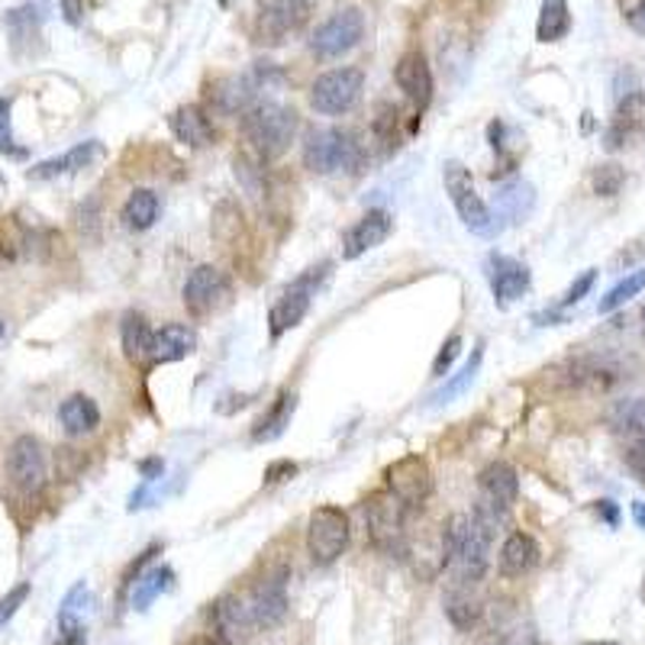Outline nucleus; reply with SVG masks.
Returning a JSON list of instances; mask_svg holds the SVG:
<instances>
[{
	"instance_id": "nucleus-1",
	"label": "nucleus",
	"mask_w": 645,
	"mask_h": 645,
	"mask_svg": "<svg viewBox=\"0 0 645 645\" xmlns=\"http://www.w3.org/2000/svg\"><path fill=\"white\" fill-rule=\"evenodd\" d=\"M242 137L259 159H278L298 137V113L284 103H255L242 113Z\"/></svg>"
},
{
	"instance_id": "nucleus-2",
	"label": "nucleus",
	"mask_w": 645,
	"mask_h": 645,
	"mask_svg": "<svg viewBox=\"0 0 645 645\" xmlns=\"http://www.w3.org/2000/svg\"><path fill=\"white\" fill-rule=\"evenodd\" d=\"M442 181H445V194L449 201L458 210V220L477 233V236H497L501 233V223H497V213L481 201V194L475 191V181H472V171L465 169L462 162L449 159L442 165Z\"/></svg>"
},
{
	"instance_id": "nucleus-3",
	"label": "nucleus",
	"mask_w": 645,
	"mask_h": 645,
	"mask_svg": "<svg viewBox=\"0 0 645 645\" xmlns=\"http://www.w3.org/2000/svg\"><path fill=\"white\" fill-rule=\"evenodd\" d=\"M365 523L374 548L384 555H404L407 548V504L391 491H374L365 501Z\"/></svg>"
},
{
	"instance_id": "nucleus-4",
	"label": "nucleus",
	"mask_w": 645,
	"mask_h": 645,
	"mask_svg": "<svg viewBox=\"0 0 645 645\" xmlns=\"http://www.w3.org/2000/svg\"><path fill=\"white\" fill-rule=\"evenodd\" d=\"M362 162V145L345 130H313L304 142V165L313 174L355 171Z\"/></svg>"
},
{
	"instance_id": "nucleus-5",
	"label": "nucleus",
	"mask_w": 645,
	"mask_h": 645,
	"mask_svg": "<svg viewBox=\"0 0 645 645\" xmlns=\"http://www.w3.org/2000/svg\"><path fill=\"white\" fill-rule=\"evenodd\" d=\"M497 530L481 520L477 513L465 516V533H462V543L455 548V555L449 558V572L455 577V584H477L487 565H491V543H494Z\"/></svg>"
},
{
	"instance_id": "nucleus-6",
	"label": "nucleus",
	"mask_w": 645,
	"mask_h": 645,
	"mask_svg": "<svg viewBox=\"0 0 645 645\" xmlns=\"http://www.w3.org/2000/svg\"><path fill=\"white\" fill-rule=\"evenodd\" d=\"M349 536H352V526H349V513L342 507H316L310 513V523H306V552H310V562L326 568L340 558L342 552L349 548Z\"/></svg>"
},
{
	"instance_id": "nucleus-7",
	"label": "nucleus",
	"mask_w": 645,
	"mask_h": 645,
	"mask_svg": "<svg viewBox=\"0 0 645 645\" xmlns=\"http://www.w3.org/2000/svg\"><path fill=\"white\" fill-rule=\"evenodd\" d=\"M365 91V74L362 69H333L326 74H320L313 84H310V107L323 117H342L349 113L359 98Z\"/></svg>"
},
{
	"instance_id": "nucleus-8",
	"label": "nucleus",
	"mask_w": 645,
	"mask_h": 645,
	"mask_svg": "<svg viewBox=\"0 0 645 645\" xmlns=\"http://www.w3.org/2000/svg\"><path fill=\"white\" fill-rule=\"evenodd\" d=\"M326 274H330V262H323L320 269H310L304 272L281 298H278V304L272 306V313H269V330H272V340H281L288 330H294V326H301V320L306 316V310L313 304V298H316V291H320V284L326 281Z\"/></svg>"
},
{
	"instance_id": "nucleus-9",
	"label": "nucleus",
	"mask_w": 645,
	"mask_h": 645,
	"mask_svg": "<svg viewBox=\"0 0 645 645\" xmlns=\"http://www.w3.org/2000/svg\"><path fill=\"white\" fill-rule=\"evenodd\" d=\"M365 36V17L359 7H345L336 10L330 20H323L316 27V33L310 39V52L316 59H342L345 52H352Z\"/></svg>"
},
{
	"instance_id": "nucleus-10",
	"label": "nucleus",
	"mask_w": 645,
	"mask_h": 645,
	"mask_svg": "<svg viewBox=\"0 0 645 645\" xmlns=\"http://www.w3.org/2000/svg\"><path fill=\"white\" fill-rule=\"evenodd\" d=\"M310 17L306 0H259L255 39L265 46H281L298 33Z\"/></svg>"
},
{
	"instance_id": "nucleus-11",
	"label": "nucleus",
	"mask_w": 645,
	"mask_h": 645,
	"mask_svg": "<svg viewBox=\"0 0 645 645\" xmlns=\"http://www.w3.org/2000/svg\"><path fill=\"white\" fill-rule=\"evenodd\" d=\"M230 278L220 272V269H213V265H198L194 272L188 274V281H184V291H181V298H184V306L194 313V316H210L213 310H220V306L230 301Z\"/></svg>"
},
{
	"instance_id": "nucleus-12",
	"label": "nucleus",
	"mask_w": 645,
	"mask_h": 645,
	"mask_svg": "<svg viewBox=\"0 0 645 645\" xmlns=\"http://www.w3.org/2000/svg\"><path fill=\"white\" fill-rule=\"evenodd\" d=\"M645 133V91L643 88H633V91H623L616 110H613L611 127L604 133V145L607 152H619V149H629L636 139Z\"/></svg>"
},
{
	"instance_id": "nucleus-13",
	"label": "nucleus",
	"mask_w": 645,
	"mask_h": 645,
	"mask_svg": "<svg viewBox=\"0 0 645 645\" xmlns=\"http://www.w3.org/2000/svg\"><path fill=\"white\" fill-rule=\"evenodd\" d=\"M384 477H387V491L397 501H404L407 507L423 504L433 494V472H430V465H426L423 455H404V458H397L384 472Z\"/></svg>"
},
{
	"instance_id": "nucleus-14",
	"label": "nucleus",
	"mask_w": 645,
	"mask_h": 645,
	"mask_svg": "<svg viewBox=\"0 0 645 645\" xmlns=\"http://www.w3.org/2000/svg\"><path fill=\"white\" fill-rule=\"evenodd\" d=\"M249 613L255 626H278L288 616V568H274L252 587Z\"/></svg>"
},
{
	"instance_id": "nucleus-15",
	"label": "nucleus",
	"mask_w": 645,
	"mask_h": 645,
	"mask_svg": "<svg viewBox=\"0 0 645 645\" xmlns=\"http://www.w3.org/2000/svg\"><path fill=\"white\" fill-rule=\"evenodd\" d=\"M7 477L23 494H36L46 484V455L33 436H20L7 452Z\"/></svg>"
},
{
	"instance_id": "nucleus-16",
	"label": "nucleus",
	"mask_w": 645,
	"mask_h": 645,
	"mask_svg": "<svg viewBox=\"0 0 645 645\" xmlns=\"http://www.w3.org/2000/svg\"><path fill=\"white\" fill-rule=\"evenodd\" d=\"M391 230H394V220H391L387 210H369L362 220H355V223L345 230V236H342V259H345V262L362 259L365 252L377 249L384 239L391 236Z\"/></svg>"
},
{
	"instance_id": "nucleus-17",
	"label": "nucleus",
	"mask_w": 645,
	"mask_h": 645,
	"mask_svg": "<svg viewBox=\"0 0 645 645\" xmlns=\"http://www.w3.org/2000/svg\"><path fill=\"white\" fill-rule=\"evenodd\" d=\"M487 269H491V291H494V301L497 306H510L513 301H520L526 291H530V269L516 259L507 255H491L487 259Z\"/></svg>"
},
{
	"instance_id": "nucleus-18",
	"label": "nucleus",
	"mask_w": 645,
	"mask_h": 645,
	"mask_svg": "<svg viewBox=\"0 0 645 645\" xmlns=\"http://www.w3.org/2000/svg\"><path fill=\"white\" fill-rule=\"evenodd\" d=\"M394 81L397 88L416 103V110H426L433 101V71L423 52H407L401 56V62L394 65Z\"/></svg>"
},
{
	"instance_id": "nucleus-19",
	"label": "nucleus",
	"mask_w": 645,
	"mask_h": 645,
	"mask_svg": "<svg viewBox=\"0 0 645 645\" xmlns=\"http://www.w3.org/2000/svg\"><path fill=\"white\" fill-rule=\"evenodd\" d=\"M565 381L572 387H584V391H611L619 381V369L611 359H597V355H584L565 365Z\"/></svg>"
},
{
	"instance_id": "nucleus-20",
	"label": "nucleus",
	"mask_w": 645,
	"mask_h": 645,
	"mask_svg": "<svg viewBox=\"0 0 645 645\" xmlns=\"http://www.w3.org/2000/svg\"><path fill=\"white\" fill-rule=\"evenodd\" d=\"M477 487H481V501L497 504V507L510 510L520 497V477L510 468L507 462H491L481 475H477Z\"/></svg>"
},
{
	"instance_id": "nucleus-21",
	"label": "nucleus",
	"mask_w": 645,
	"mask_h": 645,
	"mask_svg": "<svg viewBox=\"0 0 645 645\" xmlns=\"http://www.w3.org/2000/svg\"><path fill=\"white\" fill-rule=\"evenodd\" d=\"M171 133L178 142L191 145V149H204L213 142V123L198 103H188V107H178L169 117Z\"/></svg>"
},
{
	"instance_id": "nucleus-22",
	"label": "nucleus",
	"mask_w": 645,
	"mask_h": 645,
	"mask_svg": "<svg viewBox=\"0 0 645 645\" xmlns=\"http://www.w3.org/2000/svg\"><path fill=\"white\" fill-rule=\"evenodd\" d=\"M198 349V333L184 323H169L162 330H155V340H152V359L155 365H165V362H181L188 359L191 352Z\"/></svg>"
},
{
	"instance_id": "nucleus-23",
	"label": "nucleus",
	"mask_w": 645,
	"mask_h": 645,
	"mask_svg": "<svg viewBox=\"0 0 645 645\" xmlns=\"http://www.w3.org/2000/svg\"><path fill=\"white\" fill-rule=\"evenodd\" d=\"M540 543L530 533H510L507 543L501 548V575L523 577L540 565Z\"/></svg>"
},
{
	"instance_id": "nucleus-24",
	"label": "nucleus",
	"mask_w": 645,
	"mask_h": 645,
	"mask_svg": "<svg viewBox=\"0 0 645 645\" xmlns=\"http://www.w3.org/2000/svg\"><path fill=\"white\" fill-rule=\"evenodd\" d=\"M294 410H298V394H294V391H281L272 407L255 420V426H252V442L262 445V442H274L278 436H284V430L291 426Z\"/></svg>"
},
{
	"instance_id": "nucleus-25",
	"label": "nucleus",
	"mask_w": 645,
	"mask_h": 645,
	"mask_svg": "<svg viewBox=\"0 0 645 645\" xmlns=\"http://www.w3.org/2000/svg\"><path fill=\"white\" fill-rule=\"evenodd\" d=\"M98 155H101V142H98V139H91V142H81V145L69 149V152H65V155H59V159L39 162L36 169H30V178H36V181H46V178H59V174H69V171H81V169H88Z\"/></svg>"
},
{
	"instance_id": "nucleus-26",
	"label": "nucleus",
	"mask_w": 645,
	"mask_h": 645,
	"mask_svg": "<svg viewBox=\"0 0 645 645\" xmlns=\"http://www.w3.org/2000/svg\"><path fill=\"white\" fill-rule=\"evenodd\" d=\"M59 420H62L69 436H88L101 426V410L88 394H71L69 401H62V407H59Z\"/></svg>"
},
{
	"instance_id": "nucleus-27",
	"label": "nucleus",
	"mask_w": 645,
	"mask_h": 645,
	"mask_svg": "<svg viewBox=\"0 0 645 645\" xmlns=\"http://www.w3.org/2000/svg\"><path fill=\"white\" fill-rule=\"evenodd\" d=\"M533 206H536V191H533V184H526V181H520V178L504 184V188L497 191V198H494L497 216H504L510 223H523V220L533 213Z\"/></svg>"
},
{
	"instance_id": "nucleus-28",
	"label": "nucleus",
	"mask_w": 645,
	"mask_h": 645,
	"mask_svg": "<svg viewBox=\"0 0 645 645\" xmlns=\"http://www.w3.org/2000/svg\"><path fill=\"white\" fill-rule=\"evenodd\" d=\"M120 336H123V352L130 362H145L152 359V340H155V330L149 326V320L130 310L120 323Z\"/></svg>"
},
{
	"instance_id": "nucleus-29",
	"label": "nucleus",
	"mask_w": 645,
	"mask_h": 645,
	"mask_svg": "<svg viewBox=\"0 0 645 645\" xmlns=\"http://www.w3.org/2000/svg\"><path fill=\"white\" fill-rule=\"evenodd\" d=\"M213 629L223 633V636H236V633H245L252 629V613H249V601H239L236 594H223L216 604H213Z\"/></svg>"
},
{
	"instance_id": "nucleus-30",
	"label": "nucleus",
	"mask_w": 645,
	"mask_h": 645,
	"mask_svg": "<svg viewBox=\"0 0 645 645\" xmlns=\"http://www.w3.org/2000/svg\"><path fill=\"white\" fill-rule=\"evenodd\" d=\"M572 30V7L568 0H543L540 20H536V39L540 42H562Z\"/></svg>"
},
{
	"instance_id": "nucleus-31",
	"label": "nucleus",
	"mask_w": 645,
	"mask_h": 645,
	"mask_svg": "<svg viewBox=\"0 0 645 645\" xmlns=\"http://www.w3.org/2000/svg\"><path fill=\"white\" fill-rule=\"evenodd\" d=\"M159 194L155 191H149V188H137L130 198H127V204H123V223L130 226V230H152L155 226V220H159Z\"/></svg>"
},
{
	"instance_id": "nucleus-32",
	"label": "nucleus",
	"mask_w": 645,
	"mask_h": 645,
	"mask_svg": "<svg viewBox=\"0 0 645 645\" xmlns=\"http://www.w3.org/2000/svg\"><path fill=\"white\" fill-rule=\"evenodd\" d=\"M481 359H484V345H477L475 352H472V359L462 365V372L452 374V377L442 384L440 391L430 397V407H445V404H452L455 397H462V394L475 384L477 372H481Z\"/></svg>"
},
{
	"instance_id": "nucleus-33",
	"label": "nucleus",
	"mask_w": 645,
	"mask_h": 645,
	"mask_svg": "<svg viewBox=\"0 0 645 645\" xmlns=\"http://www.w3.org/2000/svg\"><path fill=\"white\" fill-rule=\"evenodd\" d=\"M171 581H174V572L171 568H152V572H142V575L133 581V597H130V604H133V611H149V604L159 597V594H165L171 587Z\"/></svg>"
},
{
	"instance_id": "nucleus-34",
	"label": "nucleus",
	"mask_w": 645,
	"mask_h": 645,
	"mask_svg": "<svg viewBox=\"0 0 645 645\" xmlns=\"http://www.w3.org/2000/svg\"><path fill=\"white\" fill-rule=\"evenodd\" d=\"M611 426L616 436H645V397L619 401L611 410Z\"/></svg>"
},
{
	"instance_id": "nucleus-35",
	"label": "nucleus",
	"mask_w": 645,
	"mask_h": 645,
	"mask_svg": "<svg viewBox=\"0 0 645 645\" xmlns=\"http://www.w3.org/2000/svg\"><path fill=\"white\" fill-rule=\"evenodd\" d=\"M468 587H472V584H455V587L449 591V597H445V613H449V619H452L458 629H472L477 623V616H481V607H477V601L472 597Z\"/></svg>"
},
{
	"instance_id": "nucleus-36",
	"label": "nucleus",
	"mask_w": 645,
	"mask_h": 645,
	"mask_svg": "<svg viewBox=\"0 0 645 645\" xmlns=\"http://www.w3.org/2000/svg\"><path fill=\"white\" fill-rule=\"evenodd\" d=\"M88 611H91V591L81 581V584L71 587L65 601H62V607H59V626H84Z\"/></svg>"
},
{
	"instance_id": "nucleus-37",
	"label": "nucleus",
	"mask_w": 645,
	"mask_h": 645,
	"mask_svg": "<svg viewBox=\"0 0 645 645\" xmlns=\"http://www.w3.org/2000/svg\"><path fill=\"white\" fill-rule=\"evenodd\" d=\"M645 291V269H636V272H629L616 288L607 291V298L601 301V313H613V310H619L623 304H629L636 294H643Z\"/></svg>"
},
{
	"instance_id": "nucleus-38",
	"label": "nucleus",
	"mask_w": 645,
	"mask_h": 645,
	"mask_svg": "<svg viewBox=\"0 0 645 645\" xmlns=\"http://www.w3.org/2000/svg\"><path fill=\"white\" fill-rule=\"evenodd\" d=\"M591 188H594L597 198H616L626 188V171H623V165H616V162H604V165H597L594 174H591Z\"/></svg>"
},
{
	"instance_id": "nucleus-39",
	"label": "nucleus",
	"mask_w": 645,
	"mask_h": 645,
	"mask_svg": "<svg viewBox=\"0 0 645 645\" xmlns=\"http://www.w3.org/2000/svg\"><path fill=\"white\" fill-rule=\"evenodd\" d=\"M30 581H23V584H17V587H10L3 597H0V626H7L13 616H17V611L27 604V597H30Z\"/></svg>"
},
{
	"instance_id": "nucleus-40",
	"label": "nucleus",
	"mask_w": 645,
	"mask_h": 645,
	"mask_svg": "<svg viewBox=\"0 0 645 645\" xmlns=\"http://www.w3.org/2000/svg\"><path fill=\"white\" fill-rule=\"evenodd\" d=\"M0 152L10 155V159H23L27 155V149L17 145L13 130H10V101L7 98H0Z\"/></svg>"
},
{
	"instance_id": "nucleus-41",
	"label": "nucleus",
	"mask_w": 645,
	"mask_h": 645,
	"mask_svg": "<svg viewBox=\"0 0 645 645\" xmlns=\"http://www.w3.org/2000/svg\"><path fill=\"white\" fill-rule=\"evenodd\" d=\"M623 458L629 472L645 481V436H623Z\"/></svg>"
},
{
	"instance_id": "nucleus-42",
	"label": "nucleus",
	"mask_w": 645,
	"mask_h": 645,
	"mask_svg": "<svg viewBox=\"0 0 645 645\" xmlns=\"http://www.w3.org/2000/svg\"><path fill=\"white\" fill-rule=\"evenodd\" d=\"M458 352H462V336H449V340L442 342L436 362H433V374H436V377H445V374H449V369L455 365Z\"/></svg>"
},
{
	"instance_id": "nucleus-43",
	"label": "nucleus",
	"mask_w": 645,
	"mask_h": 645,
	"mask_svg": "<svg viewBox=\"0 0 645 645\" xmlns=\"http://www.w3.org/2000/svg\"><path fill=\"white\" fill-rule=\"evenodd\" d=\"M594 281H597V272H594V269H591V272L581 274L575 284H572V288L565 291V298H562V304H558V306H575L577 301H584V294H587V291L594 288Z\"/></svg>"
},
{
	"instance_id": "nucleus-44",
	"label": "nucleus",
	"mask_w": 645,
	"mask_h": 645,
	"mask_svg": "<svg viewBox=\"0 0 645 645\" xmlns=\"http://www.w3.org/2000/svg\"><path fill=\"white\" fill-rule=\"evenodd\" d=\"M298 475V465L294 462H272L269 468H265V484H278V481H288V477Z\"/></svg>"
},
{
	"instance_id": "nucleus-45",
	"label": "nucleus",
	"mask_w": 645,
	"mask_h": 645,
	"mask_svg": "<svg viewBox=\"0 0 645 645\" xmlns=\"http://www.w3.org/2000/svg\"><path fill=\"white\" fill-rule=\"evenodd\" d=\"M59 7H62V17L69 20L71 27H81V20H84V0H59Z\"/></svg>"
},
{
	"instance_id": "nucleus-46",
	"label": "nucleus",
	"mask_w": 645,
	"mask_h": 645,
	"mask_svg": "<svg viewBox=\"0 0 645 645\" xmlns=\"http://www.w3.org/2000/svg\"><path fill=\"white\" fill-rule=\"evenodd\" d=\"M623 3V13L645 30V0H619Z\"/></svg>"
},
{
	"instance_id": "nucleus-47",
	"label": "nucleus",
	"mask_w": 645,
	"mask_h": 645,
	"mask_svg": "<svg viewBox=\"0 0 645 645\" xmlns=\"http://www.w3.org/2000/svg\"><path fill=\"white\" fill-rule=\"evenodd\" d=\"M139 472L145 481H155V477H162L165 472V462L162 458H145V462H139Z\"/></svg>"
},
{
	"instance_id": "nucleus-48",
	"label": "nucleus",
	"mask_w": 645,
	"mask_h": 645,
	"mask_svg": "<svg viewBox=\"0 0 645 645\" xmlns=\"http://www.w3.org/2000/svg\"><path fill=\"white\" fill-rule=\"evenodd\" d=\"M594 510H597V516H604L611 526H616V523H619V510H616V504H613V501H597V504H594Z\"/></svg>"
},
{
	"instance_id": "nucleus-49",
	"label": "nucleus",
	"mask_w": 645,
	"mask_h": 645,
	"mask_svg": "<svg viewBox=\"0 0 645 645\" xmlns=\"http://www.w3.org/2000/svg\"><path fill=\"white\" fill-rule=\"evenodd\" d=\"M188 645H233L230 643V636H223V633H204V636H194Z\"/></svg>"
},
{
	"instance_id": "nucleus-50",
	"label": "nucleus",
	"mask_w": 645,
	"mask_h": 645,
	"mask_svg": "<svg viewBox=\"0 0 645 645\" xmlns=\"http://www.w3.org/2000/svg\"><path fill=\"white\" fill-rule=\"evenodd\" d=\"M633 520H636L639 530H645V501H636V504H633Z\"/></svg>"
},
{
	"instance_id": "nucleus-51",
	"label": "nucleus",
	"mask_w": 645,
	"mask_h": 645,
	"mask_svg": "<svg viewBox=\"0 0 645 645\" xmlns=\"http://www.w3.org/2000/svg\"><path fill=\"white\" fill-rule=\"evenodd\" d=\"M587 645H616V643H587Z\"/></svg>"
},
{
	"instance_id": "nucleus-52",
	"label": "nucleus",
	"mask_w": 645,
	"mask_h": 645,
	"mask_svg": "<svg viewBox=\"0 0 645 645\" xmlns=\"http://www.w3.org/2000/svg\"><path fill=\"white\" fill-rule=\"evenodd\" d=\"M0 336H3V323H0Z\"/></svg>"
},
{
	"instance_id": "nucleus-53",
	"label": "nucleus",
	"mask_w": 645,
	"mask_h": 645,
	"mask_svg": "<svg viewBox=\"0 0 645 645\" xmlns=\"http://www.w3.org/2000/svg\"><path fill=\"white\" fill-rule=\"evenodd\" d=\"M643 326H645V310H643Z\"/></svg>"
},
{
	"instance_id": "nucleus-54",
	"label": "nucleus",
	"mask_w": 645,
	"mask_h": 645,
	"mask_svg": "<svg viewBox=\"0 0 645 645\" xmlns=\"http://www.w3.org/2000/svg\"><path fill=\"white\" fill-rule=\"evenodd\" d=\"M0 184H3V178H0Z\"/></svg>"
}]
</instances>
